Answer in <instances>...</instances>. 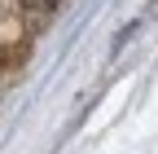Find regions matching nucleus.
Wrapping results in <instances>:
<instances>
[{"label": "nucleus", "instance_id": "nucleus-1", "mask_svg": "<svg viewBox=\"0 0 158 154\" xmlns=\"http://www.w3.org/2000/svg\"><path fill=\"white\" fill-rule=\"evenodd\" d=\"M57 5H62V0H22V9H27V18H31V22H44V18H48Z\"/></svg>", "mask_w": 158, "mask_h": 154}]
</instances>
